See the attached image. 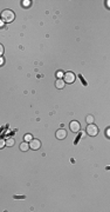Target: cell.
<instances>
[{
	"label": "cell",
	"instance_id": "1",
	"mask_svg": "<svg viewBox=\"0 0 110 212\" xmlns=\"http://www.w3.org/2000/svg\"><path fill=\"white\" fill-rule=\"evenodd\" d=\"M15 18V14L13 11L11 10H5L2 13H1V19L4 20L5 22H12Z\"/></svg>",
	"mask_w": 110,
	"mask_h": 212
},
{
	"label": "cell",
	"instance_id": "2",
	"mask_svg": "<svg viewBox=\"0 0 110 212\" xmlns=\"http://www.w3.org/2000/svg\"><path fill=\"white\" fill-rule=\"evenodd\" d=\"M87 134L92 135V137H95V135L98 134V127L94 124H89L87 126Z\"/></svg>",
	"mask_w": 110,
	"mask_h": 212
},
{
	"label": "cell",
	"instance_id": "3",
	"mask_svg": "<svg viewBox=\"0 0 110 212\" xmlns=\"http://www.w3.org/2000/svg\"><path fill=\"white\" fill-rule=\"evenodd\" d=\"M63 80L67 84H73L74 81H75V74H74L73 72H66L64 76H63Z\"/></svg>",
	"mask_w": 110,
	"mask_h": 212
},
{
	"label": "cell",
	"instance_id": "4",
	"mask_svg": "<svg viewBox=\"0 0 110 212\" xmlns=\"http://www.w3.org/2000/svg\"><path fill=\"white\" fill-rule=\"evenodd\" d=\"M29 146H31L32 150H39L41 147V141L39 139H32L29 141Z\"/></svg>",
	"mask_w": 110,
	"mask_h": 212
},
{
	"label": "cell",
	"instance_id": "5",
	"mask_svg": "<svg viewBox=\"0 0 110 212\" xmlns=\"http://www.w3.org/2000/svg\"><path fill=\"white\" fill-rule=\"evenodd\" d=\"M80 123L78 121H76V120H73L70 124H69V129H70V131L72 132H78L80 131Z\"/></svg>",
	"mask_w": 110,
	"mask_h": 212
},
{
	"label": "cell",
	"instance_id": "6",
	"mask_svg": "<svg viewBox=\"0 0 110 212\" xmlns=\"http://www.w3.org/2000/svg\"><path fill=\"white\" fill-rule=\"evenodd\" d=\"M66 135H67V131H66L64 129H60V130L56 131V138L60 139V140H61V139H64Z\"/></svg>",
	"mask_w": 110,
	"mask_h": 212
},
{
	"label": "cell",
	"instance_id": "7",
	"mask_svg": "<svg viewBox=\"0 0 110 212\" xmlns=\"http://www.w3.org/2000/svg\"><path fill=\"white\" fill-rule=\"evenodd\" d=\"M64 80L63 79H57L56 81H55V86H56V88H59V90H61V88H63L64 87Z\"/></svg>",
	"mask_w": 110,
	"mask_h": 212
},
{
	"label": "cell",
	"instance_id": "8",
	"mask_svg": "<svg viewBox=\"0 0 110 212\" xmlns=\"http://www.w3.org/2000/svg\"><path fill=\"white\" fill-rule=\"evenodd\" d=\"M29 147H31V146H29V144H28L27 141H23V143H21V144H20V150H21V151H23V152H26Z\"/></svg>",
	"mask_w": 110,
	"mask_h": 212
},
{
	"label": "cell",
	"instance_id": "9",
	"mask_svg": "<svg viewBox=\"0 0 110 212\" xmlns=\"http://www.w3.org/2000/svg\"><path fill=\"white\" fill-rule=\"evenodd\" d=\"M14 143H15V141H14V139H13V138H8V139H6V145H7V146H9V147H11V146H13V145H14Z\"/></svg>",
	"mask_w": 110,
	"mask_h": 212
},
{
	"label": "cell",
	"instance_id": "10",
	"mask_svg": "<svg viewBox=\"0 0 110 212\" xmlns=\"http://www.w3.org/2000/svg\"><path fill=\"white\" fill-rule=\"evenodd\" d=\"M86 120H87L88 125H89V124H92V123H94V117H92V116H87Z\"/></svg>",
	"mask_w": 110,
	"mask_h": 212
},
{
	"label": "cell",
	"instance_id": "11",
	"mask_svg": "<svg viewBox=\"0 0 110 212\" xmlns=\"http://www.w3.org/2000/svg\"><path fill=\"white\" fill-rule=\"evenodd\" d=\"M22 6H23V7H29V6H31V1H29V0L22 1Z\"/></svg>",
	"mask_w": 110,
	"mask_h": 212
},
{
	"label": "cell",
	"instance_id": "12",
	"mask_svg": "<svg viewBox=\"0 0 110 212\" xmlns=\"http://www.w3.org/2000/svg\"><path fill=\"white\" fill-rule=\"evenodd\" d=\"M32 139H33L32 134H26L25 135V141H31Z\"/></svg>",
	"mask_w": 110,
	"mask_h": 212
},
{
	"label": "cell",
	"instance_id": "13",
	"mask_svg": "<svg viewBox=\"0 0 110 212\" xmlns=\"http://www.w3.org/2000/svg\"><path fill=\"white\" fill-rule=\"evenodd\" d=\"M5 145H6V140L1 139V141H0V149H2V147H4Z\"/></svg>",
	"mask_w": 110,
	"mask_h": 212
},
{
	"label": "cell",
	"instance_id": "14",
	"mask_svg": "<svg viewBox=\"0 0 110 212\" xmlns=\"http://www.w3.org/2000/svg\"><path fill=\"white\" fill-rule=\"evenodd\" d=\"M2 53H4V46L0 45V54H2Z\"/></svg>",
	"mask_w": 110,
	"mask_h": 212
},
{
	"label": "cell",
	"instance_id": "15",
	"mask_svg": "<svg viewBox=\"0 0 110 212\" xmlns=\"http://www.w3.org/2000/svg\"><path fill=\"white\" fill-rule=\"evenodd\" d=\"M105 133H107V137H109V138H110V129L107 130V132H105Z\"/></svg>",
	"mask_w": 110,
	"mask_h": 212
},
{
	"label": "cell",
	"instance_id": "16",
	"mask_svg": "<svg viewBox=\"0 0 110 212\" xmlns=\"http://www.w3.org/2000/svg\"><path fill=\"white\" fill-rule=\"evenodd\" d=\"M14 198H15V199H17V198H20V199H23L25 197H23V196H19V197H17V196H14Z\"/></svg>",
	"mask_w": 110,
	"mask_h": 212
}]
</instances>
